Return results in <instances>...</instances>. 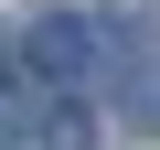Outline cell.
I'll list each match as a JSON object with an SVG mask.
<instances>
[{
    "label": "cell",
    "mask_w": 160,
    "mask_h": 150,
    "mask_svg": "<svg viewBox=\"0 0 160 150\" xmlns=\"http://www.w3.org/2000/svg\"><path fill=\"white\" fill-rule=\"evenodd\" d=\"M22 54H32V75H86V64H96V22H86V11H43V22L22 32Z\"/></svg>",
    "instance_id": "6da1fadb"
},
{
    "label": "cell",
    "mask_w": 160,
    "mask_h": 150,
    "mask_svg": "<svg viewBox=\"0 0 160 150\" xmlns=\"http://www.w3.org/2000/svg\"><path fill=\"white\" fill-rule=\"evenodd\" d=\"M118 118H128V129H139V139H160V54H149V64H128V75H118Z\"/></svg>",
    "instance_id": "7a4b0ae2"
},
{
    "label": "cell",
    "mask_w": 160,
    "mask_h": 150,
    "mask_svg": "<svg viewBox=\"0 0 160 150\" xmlns=\"http://www.w3.org/2000/svg\"><path fill=\"white\" fill-rule=\"evenodd\" d=\"M43 150H96V129H86V118H53V129H43Z\"/></svg>",
    "instance_id": "3957f363"
}]
</instances>
